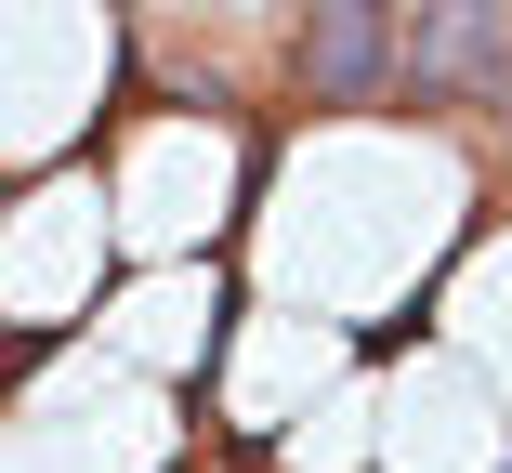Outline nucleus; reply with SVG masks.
<instances>
[{
    "instance_id": "2",
    "label": "nucleus",
    "mask_w": 512,
    "mask_h": 473,
    "mask_svg": "<svg viewBox=\"0 0 512 473\" xmlns=\"http://www.w3.org/2000/svg\"><path fill=\"white\" fill-rule=\"evenodd\" d=\"M381 79H394V14L381 0H342V14L302 27V92H316V106H368Z\"/></svg>"
},
{
    "instance_id": "1",
    "label": "nucleus",
    "mask_w": 512,
    "mask_h": 473,
    "mask_svg": "<svg viewBox=\"0 0 512 473\" xmlns=\"http://www.w3.org/2000/svg\"><path fill=\"white\" fill-rule=\"evenodd\" d=\"M394 79L434 92V106H512V14H486V0L407 14L394 27Z\"/></svg>"
},
{
    "instance_id": "3",
    "label": "nucleus",
    "mask_w": 512,
    "mask_h": 473,
    "mask_svg": "<svg viewBox=\"0 0 512 473\" xmlns=\"http://www.w3.org/2000/svg\"><path fill=\"white\" fill-rule=\"evenodd\" d=\"M499 473H512V460H499Z\"/></svg>"
}]
</instances>
